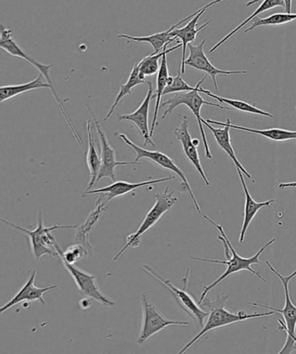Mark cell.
Returning a JSON list of instances; mask_svg holds the SVG:
<instances>
[{
	"label": "cell",
	"instance_id": "cell-1",
	"mask_svg": "<svg viewBox=\"0 0 296 354\" xmlns=\"http://www.w3.org/2000/svg\"><path fill=\"white\" fill-rule=\"evenodd\" d=\"M203 218H204L205 220H207V221L210 222V223H212L213 226H215L216 228L218 229L220 234H221V236H219V239L223 243L227 260H214L202 259V257H190V259L195 261H201V262L223 264V266H227V269L221 277L218 278V279H216L215 281H213L211 285H209V286H206L204 288L201 299H199L198 304H201V302L204 301L206 297H207L210 291L213 290V288H214L216 285H219L220 283H221L222 281L226 279V278L230 276V274L240 272V271L242 270L250 271V273L255 274V276L259 278L260 280L264 281V283H267V281L265 280L259 273L257 272L256 270H254L251 266H252L253 264H261L259 259L261 254L264 252V250H266L268 246L273 245V243L277 241V239H271L270 241H268L266 245L263 247V248L260 249L259 252H258L256 255L246 259V257H242L239 255V254H237L236 252V250L234 249V247L232 245V243H230L228 236H227L225 229H223L222 225H218V223L213 221L212 219L210 218L209 216L206 215H203Z\"/></svg>",
	"mask_w": 296,
	"mask_h": 354
},
{
	"label": "cell",
	"instance_id": "cell-2",
	"mask_svg": "<svg viewBox=\"0 0 296 354\" xmlns=\"http://www.w3.org/2000/svg\"><path fill=\"white\" fill-rule=\"evenodd\" d=\"M230 295H219L215 301L209 300V299H205L201 302L202 306L207 308L210 310L207 316V321L205 324L201 328V331L194 337V339H191L183 348L180 351L178 354H183L187 352V350L190 349L203 335L207 333L212 330L222 328V326L234 324V323L247 321V319L266 317V316H271L274 315V311L267 313H254V314H247L246 312L239 311V313L230 312L225 308L226 302L228 301Z\"/></svg>",
	"mask_w": 296,
	"mask_h": 354
},
{
	"label": "cell",
	"instance_id": "cell-3",
	"mask_svg": "<svg viewBox=\"0 0 296 354\" xmlns=\"http://www.w3.org/2000/svg\"><path fill=\"white\" fill-rule=\"evenodd\" d=\"M0 221L26 234L30 240V249H32L33 257L37 260L41 259V257L46 255L50 257H58L57 252V242L53 234L54 230L77 229L78 227L77 225L44 226L42 212H39V214H37V228L34 230L23 228L21 226L17 225L15 223L9 222L8 220L2 218H0Z\"/></svg>",
	"mask_w": 296,
	"mask_h": 354
},
{
	"label": "cell",
	"instance_id": "cell-4",
	"mask_svg": "<svg viewBox=\"0 0 296 354\" xmlns=\"http://www.w3.org/2000/svg\"><path fill=\"white\" fill-rule=\"evenodd\" d=\"M154 197L156 198V204L147 212L143 222L141 223L136 232L130 234L127 236L125 245L113 257V262L118 260L122 254L125 253L129 248H138L140 245L141 238H142L144 234L156 225L178 201V198L174 196V192H169V187L165 189L163 192H157V194H154Z\"/></svg>",
	"mask_w": 296,
	"mask_h": 354
},
{
	"label": "cell",
	"instance_id": "cell-5",
	"mask_svg": "<svg viewBox=\"0 0 296 354\" xmlns=\"http://www.w3.org/2000/svg\"><path fill=\"white\" fill-rule=\"evenodd\" d=\"M207 77L208 75L206 74L205 77L203 78L202 80L199 81L197 85H195L194 91L175 93L173 97L161 103L160 106H167V109L163 113V119L166 118L167 115H169V113L170 115L171 113H173L174 110L176 109L178 106L182 104L187 105L188 108L192 110L196 118H197L199 130H201L203 142H204L206 158H207V159L212 160L213 157L212 156L211 150H210L207 138H206L204 124H203L202 122L203 118L201 115L202 106L204 105H209L216 106V108H219L220 109L225 110H232L233 109L229 108V106H223L220 104H216V103L205 101V100L201 97V95H199V88H201V85L204 84V82L206 80Z\"/></svg>",
	"mask_w": 296,
	"mask_h": 354
},
{
	"label": "cell",
	"instance_id": "cell-6",
	"mask_svg": "<svg viewBox=\"0 0 296 354\" xmlns=\"http://www.w3.org/2000/svg\"><path fill=\"white\" fill-rule=\"evenodd\" d=\"M143 270L145 272L149 274L152 276L154 279L159 281L160 283H163L165 287H167L171 292V294L174 295L175 300L178 302V304L181 306L182 309H184L185 312H187L189 315L191 316L194 322L197 323L198 328H202L204 326V322L205 319L207 318L209 315L208 312L203 310L201 305L198 302H196L194 298L188 293L187 288L189 281V277H190L191 270L187 269L185 277L182 279L183 283V288H180L172 283L171 281L166 279V278L160 276V274L156 272V270L148 266H142Z\"/></svg>",
	"mask_w": 296,
	"mask_h": 354
},
{
	"label": "cell",
	"instance_id": "cell-7",
	"mask_svg": "<svg viewBox=\"0 0 296 354\" xmlns=\"http://www.w3.org/2000/svg\"><path fill=\"white\" fill-rule=\"evenodd\" d=\"M115 136L119 137L120 139H122L127 146L132 147L134 152L136 153V159L134 160L136 162H139L141 159H148L151 162L157 165V166L163 168V169L169 170L173 171V173L176 174L177 176L181 178V185H183V191L187 192L189 196H190L192 204H194L196 211L198 213H201V205H199L197 198L195 197L194 191H192L191 185L189 183L187 176H185L183 171H182L176 164H175L173 159H171V158L167 156V154L160 152V151H150L142 149V147H140L136 145V143H133L129 137L126 135H123V133H116Z\"/></svg>",
	"mask_w": 296,
	"mask_h": 354
},
{
	"label": "cell",
	"instance_id": "cell-8",
	"mask_svg": "<svg viewBox=\"0 0 296 354\" xmlns=\"http://www.w3.org/2000/svg\"><path fill=\"white\" fill-rule=\"evenodd\" d=\"M148 292L145 291L140 297L141 307H142V324L139 337L136 339L138 345H143L150 337L156 335L167 326L190 325L188 322L173 321L164 316L156 306L150 301Z\"/></svg>",
	"mask_w": 296,
	"mask_h": 354
},
{
	"label": "cell",
	"instance_id": "cell-9",
	"mask_svg": "<svg viewBox=\"0 0 296 354\" xmlns=\"http://www.w3.org/2000/svg\"><path fill=\"white\" fill-rule=\"evenodd\" d=\"M85 106L89 110V113H91L93 123H94L96 131H98L100 144H101V167H100L96 182L101 180L103 178H110L113 182H115L116 180L115 169L117 167L129 166V165L140 166L141 163L136 162V161L123 162V161L117 160L115 150L110 145L108 137H107L104 130L102 129L98 116L95 115V113L89 104H85Z\"/></svg>",
	"mask_w": 296,
	"mask_h": 354
},
{
	"label": "cell",
	"instance_id": "cell-10",
	"mask_svg": "<svg viewBox=\"0 0 296 354\" xmlns=\"http://www.w3.org/2000/svg\"><path fill=\"white\" fill-rule=\"evenodd\" d=\"M44 79L43 75L39 74L36 79H34V80L29 82H26V84L0 86V104H1L2 102L8 101V100L15 97L17 95L23 94V93L35 91V89L39 88L50 89L55 101L57 102L58 106H59L60 111L63 113L65 120H66L68 126H70L72 133H73L75 140H77V142L81 147H84V144L82 142L81 137L79 136L77 130H75L73 123L71 122L70 117L68 116L66 111H65L63 103H62L59 96L57 95L53 86H51L48 84V82H44Z\"/></svg>",
	"mask_w": 296,
	"mask_h": 354
},
{
	"label": "cell",
	"instance_id": "cell-11",
	"mask_svg": "<svg viewBox=\"0 0 296 354\" xmlns=\"http://www.w3.org/2000/svg\"><path fill=\"white\" fill-rule=\"evenodd\" d=\"M61 262L68 271V273L71 274L72 279L74 280L78 290L80 291L82 295L98 301L102 307L113 308L115 306V302L111 299L106 297L100 290L98 281H96V277L94 274L79 269L75 264L68 263L63 260H61Z\"/></svg>",
	"mask_w": 296,
	"mask_h": 354
},
{
	"label": "cell",
	"instance_id": "cell-12",
	"mask_svg": "<svg viewBox=\"0 0 296 354\" xmlns=\"http://www.w3.org/2000/svg\"><path fill=\"white\" fill-rule=\"evenodd\" d=\"M266 264L272 272H273L275 276H277L279 279L281 281L282 285H284V290L285 292V304L284 308L282 309L275 308L272 307H268V306L261 305L258 304H250V305L254 306V307L268 309L270 311H274L279 313L282 316H284V322L279 319V323H280V326H279V330L280 331H284L289 335L294 337L296 339V307L290 299V294H289V283L293 279V278L296 277V270L294 273L289 274L288 277L281 276L280 273L275 269L273 266H271V263L266 261Z\"/></svg>",
	"mask_w": 296,
	"mask_h": 354
},
{
	"label": "cell",
	"instance_id": "cell-13",
	"mask_svg": "<svg viewBox=\"0 0 296 354\" xmlns=\"http://www.w3.org/2000/svg\"><path fill=\"white\" fill-rule=\"evenodd\" d=\"M206 42V39L202 41L198 46H194V44H189L187 47L190 50V55L187 59H185L184 66H189L196 68V70L204 71L206 74L211 75L214 84V88L216 93L219 92L218 82H216V75H239V74H247L246 71H222L219 68H216L214 65L212 64L211 62L209 61L208 57L204 51V46Z\"/></svg>",
	"mask_w": 296,
	"mask_h": 354
},
{
	"label": "cell",
	"instance_id": "cell-14",
	"mask_svg": "<svg viewBox=\"0 0 296 354\" xmlns=\"http://www.w3.org/2000/svg\"><path fill=\"white\" fill-rule=\"evenodd\" d=\"M0 49L4 50L6 53L12 57L22 58V59L28 62L37 68V71H39V74L43 75L44 80L48 84L53 86L50 75V70L53 68V65L41 64L29 56L16 42L15 37H13V30L6 28L3 24H0Z\"/></svg>",
	"mask_w": 296,
	"mask_h": 354
},
{
	"label": "cell",
	"instance_id": "cell-15",
	"mask_svg": "<svg viewBox=\"0 0 296 354\" xmlns=\"http://www.w3.org/2000/svg\"><path fill=\"white\" fill-rule=\"evenodd\" d=\"M223 0H214V1H212L209 3V4L204 6L202 11L198 13L197 15L194 17L190 21L188 22L187 25L183 27V28L181 29H174L172 30L170 32V36L172 39H176L181 40V46L183 48V53H182V62H181V73H185V67L184 66V63L185 61V54H187V46L189 44L194 43L196 37H197L198 32H201L203 29H205L206 26H209L211 21H206L204 25H202L199 27L198 26V20L201 18V16L204 15L206 10L210 8H212V6L216 4H219V3L223 2Z\"/></svg>",
	"mask_w": 296,
	"mask_h": 354
},
{
	"label": "cell",
	"instance_id": "cell-16",
	"mask_svg": "<svg viewBox=\"0 0 296 354\" xmlns=\"http://www.w3.org/2000/svg\"><path fill=\"white\" fill-rule=\"evenodd\" d=\"M148 91L146 98L140 105L136 111L129 115H123L119 116L118 121H127L133 122L134 125L139 129L140 135L142 136L145 140L144 145L148 144L156 147V143L154 142L152 137L150 136V129L148 126V116H149L150 102L154 98L153 94V84L151 82H147Z\"/></svg>",
	"mask_w": 296,
	"mask_h": 354
},
{
	"label": "cell",
	"instance_id": "cell-17",
	"mask_svg": "<svg viewBox=\"0 0 296 354\" xmlns=\"http://www.w3.org/2000/svg\"><path fill=\"white\" fill-rule=\"evenodd\" d=\"M174 176H170L167 178H158V180H147L143 182H139V183H129L126 181H115L112 185L109 187L95 189V190L86 191L82 195V197L85 196L99 194L102 198L107 197L106 203L108 204L109 201H111L113 198L122 197V196L130 194L137 189L141 187H151V185L163 183V182L169 181L174 180Z\"/></svg>",
	"mask_w": 296,
	"mask_h": 354
},
{
	"label": "cell",
	"instance_id": "cell-18",
	"mask_svg": "<svg viewBox=\"0 0 296 354\" xmlns=\"http://www.w3.org/2000/svg\"><path fill=\"white\" fill-rule=\"evenodd\" d=\"M37 276V271L33 270L30 272L29 279L27 280L25 285H24L21 290L17 293L13 298L10 300L8 304L3 305L0 307V315L4 314L5 312L8 311V309L13 307L20 302L24 301H40L42 304H46V301H44V294L46 292L55 290L58 288V285H53V286L46 288H37L34 285L35 283Z\"/></svg>",
	"mask_w": 296,
	"mask_h": 354
},
{
	"label": "cell",
	"instance_id": "cell-19",
	"mask_svg": "<svg viewBox=\"0 0 296 354\" xmlns=\"http://www.w3.org/2000/svg\"><path fill=\"white\" fill-rule=\"evenodd\" d=\"M202 122L204 126L211 130L213 136H214L216 143L219 144V147L228 154L230 159L233 160L237 169L242 171L243 174L246 175L248 178H252L251 175L248 173L246 168L243 167V165L240 163L239 159L235 153V151L233 149L232 145V139H230V127L226 122L212 121L211 119H202Z\"/></svg>",
	"mask_w": 296,
	"mask_h": 354
},
{
	"label": "cell",
	"instance_id": "cell-20",
	"mask_svg": "<svg viewBox=\"0 0 296 354\" xmlns=\"http://www.w3.org/2000/svg\"><path fill=\"white\" fill-rule=\"evenodd\" d=\"M174 136L180 140L182 147L187 159L191 161L194 165L196 170L198 171L202 180H204L206 185H210V181L202 167L201 159H199L197 147L192 143V139L189 133V123L187 116H184L183 121L181 122V125L178 127L174 131Z\"/></svg>",
	"mask_w": 296,
	"mask_h": 354
},
{
	"label": "cell",
	"instance_id": "cell-21",
	"mask_svg": "<svg viewBox=\"0 0 296 354\" xmlns=\"http://www.w3.org/2000/svg\"><path fill=\"white\" fill-rule=\"evenodd\" d=\"M239 176L240 178L241 183L243 189L244 194H246V205H244V214H243V222L242 225V230H241L239 243H243L244 239H246V235L250 223L252 222L255 216H257V212L260 211L261 208L268 207L275 202V199L271 201H267L264 202H256L254 198L251 197L249 189H248L246 180H244L242 171L237 169Z\"/></svg>",
	"mask_w": 296,
	"mask_h": 354
},
{
	"label": "cell",
	"instance_id": "cell-22",
	"mask_svg": "<svg viewBox=\"0 0 296 354\" xmlns=\"http://www.w3.org/2000/svg\"><path fill=\"white\" fill-rule=\"evenodd\" d=\"M202 8L198 10L197 12L192 13L190 16H188L187 18L181 20V21L171 27L169 30H166V32H158L156 34H153V35L150 36H144V37H133L129 35H126V34H120V35L117 36L120 37V39H125L130 41H136V42H145L150 44L151 46L154 48V53H159L160 51L166 49L168 46V44L173 43L174 40L176 39H172L170 36V32L172 30L176 29L178 26H180L181 24L188 21L189 19H192L198 15V13L201 12L203 10Z\"/></svg>",
	"mask_w": 296,
	"mask_h": 354
},
{
	"label": "cell",
	"instance_id": "cell-23",
	"mask_svg": "<svg viewBox=\"0 0 296 354\" xmlns=\"http://www.w3.org/2000/svg\"><path fill=\"white\" fill-rule=\"evenodd\" d=\"M102 198L100 196L98 203H96V208L91 213L89 218L86 220L84 225L77 227V232L75 234V241L82 243L86 248L92 250L91 243H89V233L94 228L98 220L101 218L102 213L106 211V202H102Z\"/></svg>",
	"mask_w": 296,
	"mask_h": 354
},
{
	"label": "cell",
	"instance_id": "cell-24",
	"mask_svg": "<svg viewBox=\"0 0 296 354\" xmlns=\"http://www.w3.org/2000/svg\"><path fill=\"white\" fill-rule=\"evenodd\" d=\"M86 129L88 132V152L86 161H87L89 173H91V180H89L86 191H91L96 183V178H98L100 167H101V156H99L98 147H96V142L93 136L91 120L87 122Z\"/></svg>",
	"mask_w": 296,
	"mask_h": 354
},
{
	"label": "cell",
	"instance_id": "cell-25",
	"mask_svg": "<svg viewBox=\"0 0 296 354\" xmlns=\"http://www.w3.org/2000/svg\"><path fill=\"white\" fill-rule=\"evenodd\" d=\"M167 54H165L163 58H161V63L159 71H158L157 77V91L156 95H154V98L156 99V108H154V118L152 122V126H151L150 136H154V130H156L158 124V113L160 109L161 97H163L165 88L167 86V78L169 77L168 73L167 66Z\"/></svg>",
	"mask_w": 296,
	"mask_h": 354
},
{
	"label": "cell",
	"instance_id": "cell-26",
	"mask_svg": "<svg viewBox=\"0 0 296 354\" xmlns=\"http://www.w3.org/2000/svg\"><path fill=\"white\" fill-rule=\"evenodd\" d=\"M227 124L229 125L230 129L241 130V131L250 132L256 133L261 136L266 137V138L275 140V142H286L289 140H296V131H290V130H285L281 129H254L246 128V127H241L232 124L230 119H227Z\"/></svg>",
	"mask_w": 296,
	"mask_h": 354
},
{
	"label": "cell",
	"instance_id": "cell-27",
	"mask_svg": "<svg viewBox=\"0 0 296 354\" xmlns=\"http://www.w3.org/2000/svg\"><path fill=\"white\" fill-rule=\"evenodd\" d=\"M139 73V63H137L136 64H134L133 70L131 71L129 80H127L125 84L120 85V92L116 96L115 101L113 103L111 109H110L109 113H107V115L105 116V122L112 116L113 112H115L116 106H118L122 98L125 97L127 95L132 94V89L133 88H136L138 85L147 84V81L143 80V79L140 77Z\"/></svg>",
	"mask_w": 296,
	"mask_h": 354
},
{
	"label": "cell",
	"instance_id": "cell-28",
	"mask_svg": "<svg viewBox=\"0 0 296 354\" xmlns=\"http://www.w3.org/2000/svg\"><path fill=\"white\" fill-rule=\"evenodd\" d=\"M278 6H281V8H285L284 0H263V1H261V4L260 5L259 8H258L256 11H255V12L249 17V18L244 20L242 24H240L239 26L236 27V28L234 29L232 32L227 34V35L223 37L222 40H220L218 44H216L215 46H213L211 50H210V53H214V51L218 50L220 46H223V44H225L226 41H228L230 37L235 35V34L237 32H239V30L242 29L244 26H246L248 23L250 22L251 20L261 15V13L268 11V10L272 8H278Z\"/></svg>",
	"mask_w": 296,
	"mask_h": 354
},
{
	"label": "cell",
	"instance_id": "cell-29",
	"mask_svg": "<svg viewBox=\"0 0 296 354\" xmlns=\"http://www.w3.org/2000/svg\"><path fill=\"white\" fill-rule=\"evenodd\" d=\"M181 46V44H180L177 46L170 48V49H167V47L166 49L159 53H152L149 56L144 57L139 63L140 77L145 80L147 77L158 73L160 67V60L164 55L173 53L174 50Z\"/></svg>",
	"mask_w": 296,
	"mask_h": 354
},
{
	"label": "cell",
	"instance_id": "cell-30",
	"mask_svg": "<svg viewBox=\"0 0 296 354\" xmlns=\"http://www.w3.org/2000/svg\"><path fill=\"white\" fill-rule=\"evenodd\" d=\"M199 92L204 93V94L210 96V97L218 100V101L221 103H225V104L230 106V108L239 110V111L256 113V115L267 116L270 117V118H273L274 117V115H271L270 113L265 112L263 110L257 108L256 106L250 104V103L239 101V100L221 97V96L212 94L211 91H206V89L201 87L199 88Z\"/></svg>",
	"mask_w": 296,
	"mask_h": 354
},
{
	"label": "cell",
	"instance_id": "cell-31",
	"mask_svg": "<svg viewBox=\"0 0 296 354\" xmlns=\"http://www.w3.org/2000/svg\"><path fill=\"white\" fill-rule=\"evenodd\" d=\"M296 20V13H275L267 18L259 19L256 18L251 20V26L247 30H244V32L247 33L250 30H255L257 27L263 26H280L284 24L290 23Z\"/></svg>",
	"mask_w": 296,
	"mask_h": 354
},
{
	"label": "cell",
	"instance_id": "cell-32",
	"mask_svg": "<svg viewBox=\"0 0 296 354\" xmlns=\"http://www.w3.org/2000/svg\"><path fill=\"white\" fill-rule=\"evenodd\" d=\"M57 252L58 257L70 264H75L84 259L88 255L89 250L82 243H75V245L68 247L66 250H62L59 245H57Z\"/></svg>",
	"mask_w": 296,
	"mask_h": 354
},
{
	"label": "cell",
	"instance_id": "cell-33",
	"mask_svg": "<svg viewBox=\"0 0 296 354\" xmlns=\"http://www.w3.org/2000/svg\"><path fill=\"white\" fill-rule=\"evenodd\" d=\"M181 68L178 70V75L176 77H172L169 75L167 78V86L164 89L163 96L172 94V93L178 92H187L194 91V87L189 85L187 82L184 81V79L181 77Z\"/></svg>",
	"mask_w": 296,
	"mask_h": 354
},
{
	"label": "cell",
	"instance_id": "cell-34",
	"mask_svg": "<svg viewBox=\"0 0 296 354\" xmlns=\"http://www.w3.org/2000/svg\"><path fill=\"white\" fill-rule=\"evenodd\" d=\"M92 302V299L89 297L82 299V300L79 301V307H80L82 310H86V309L91 308Z\"/></svg>",
	"mask_w": 296,
	"mask_h": 354
},
{
	"label": "cell",
	"instance_id": "cell-35",
	"mask_svg": "<svg viewBox=\"0 0 296 354\" xmlns=\"http://www.w3.org/2000/svg\"><path fill=\"white\" fill-rule=\"evenodd\" d=\"M296 187V181L295 182H288V183H281L279 185V188L286 189V188H295Z\"/></svg>",
	"mask_w": 296,
	"mask_h": 354
},
{
	"label": "cell",
	"instance_id": "cell-36",
	"mask_svg": "<svg viewBox=\"0 0 296 354\" xmlns=\"http://www.w3.org/2000/svg\"><path fill=\"white\" fill-rule=\"evenodd\" d=\"M285 4V12H292V1L293 0H284Z\"/></svg>",
	"mask_w": 296,
	"mask_h": 354
},
{
	"label": "cell",
	"instance_id": "cell-37",
	"mask_svg": "<svg viewBox=\"0 0 296 354\" xmlns=\"http://www.w3.org/2000/svg\"><path fill=\"white\" fill-rule=\"evenodd\" d=\"M261 1H263V0H251V1H249L247 3L246 6H250L254 4H256V3L261 2Z\"/></svg>",
	"mask_w": 296,
	"mask_h": 354
},
{
	"label": "cell",
	"instance_id": "cell-38",
	"mask_svg": "<svg viewBox=\"0 0 296 354\" xmlns=\"http://www.w3.org/2000/svg\"><path fill=\"white\" fill-rule=\"evenodd\" d=\"M192 143H194V146L198 147L199 144H201V142H199L198 139H192Z\"/></svg>",
	"mask_w": 296,
	"mask_h": 354
}]
</instances>
